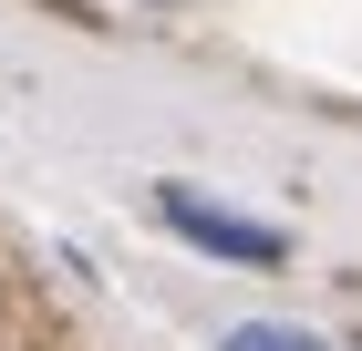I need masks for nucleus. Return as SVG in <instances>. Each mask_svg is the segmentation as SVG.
<instances>
[{"instance_id":"f257e3e1","label":"nucleus","mask_w":362,"mask_h":351,"mask_svg":"<svg viewBox=\"0 0 362 351\" xmlns=\"http://www.w3.org/2000/svg\"><path fill=\"white\" fill-rule=\"evenodd\" d=\"M156 207H166L176 238H197L207 258H228V269H279V258H290L279 227H259V217H238V207H207V196H187V186H166Z\"/></svg>"},{"instance_id":"f03ea898","label":"nucleus","mask_w":362,"mask_h":351,"mask_svg":"<svg viewBox=\"0 0 362 351\" xmlns=\"http://www.w3.org/2000/svg\"><path fill=\"white\" fill-rule=\"evenodd\" d=\"M218 351H341V341L290 331V321H238V331H218Z\"/></svg>"}]
</instances>
